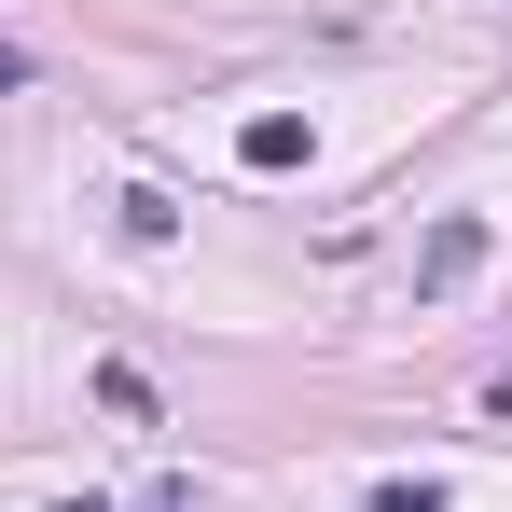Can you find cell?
Here are the masks:
<instances>
[{
    "mask_svg": "<svg viewBox=\"0 0 512 512\" xmlns=\"http://www.w3.org/2000/svg\"><path fill=\"white\" fill-rule=\"evenodd\" d=\"M167 236H180V194L139 180V194H125V250H167Z\"/></svg>",
    "mask_w": 512,
    "mask_h": 512,
    "instance_id": "cell-3",
    "label": "cell"
},
{
    "mask_svg": "<svg viewBox=\"0 0 512 512\" xmlns=\"http://www.w3.org/2000/svg\"><path fill=\"white\" fill-rule=\"evenodd\" d=\"M236 167H305V111H250V125H236Z\"/></svg>",
    "mask_w": 512,
    "mask_h": 512,
    "instance_id": "cell-2",
    "label": "cell"
},
{
    "mask_svg": "<svg viewBox=\"0 0 512 512\" xmlns=\"http://www.w3.org/2000/svg\"><path fill=\"white\" fill-rule=\"evenodd\" d=\"M485 250H499L485 222H429V250H416V291H471V277H485Z\"/></svg>",
    "mask_w": 512,
    "mask_h": 512,
    "instance_id": "cell-1",
    "label": "cell"
},
{
    "mask_svg": "<svg viewBox=\"0 0 512 512\" xmlns=\"http://www.w3.org/2000/svg\"><path fill=\"white\" fill-rule=\"evenodd\" d=\"M360 512H443V485H429V471H388V485H374Z\"/></svg>",
    "mask_w": 512,
    "mask_h": 512,
    "instance_id": "cell-4",
    "label": "cell"
},
{
    "mask_svg": "<svg viewBox=\"0 0 512 512\" xmlns=\"http://www.w3.org/2000/svg\"><path fill=\"white\" fill-rule=\"evenodd\" d=\"M14 84H28V42H0V97H14Z\"/></svg>",
    "mask_w": 512,
    "mask_h": 512,
    "instance_id": "cell-5",
    "label": "cell"
}]
</instances>
